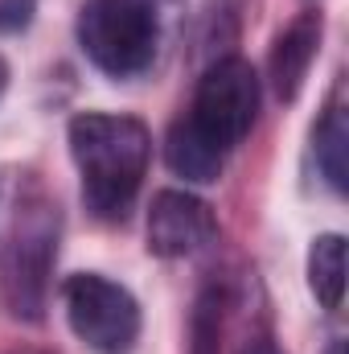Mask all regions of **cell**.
Wrapping results in <instances>:
<instances>
[{"label": "cell", "mask_w": 349, "mask_h": 354, "mask_svg": "<svg viewBox=\"0 0 349 354\" xmlns=\"http://www.w3.org/2000/svg\"><path fill=\"white\" fill-rule=\"evenodd\" d=\"M70 153L83 174V202L90 214L103 223L128 218L152 157L148 128L132 115L87 111L70 120Z\"/></svg>", "instance_id": "6da1fadb"}, {"label": "cell", "mask_w": 349, "mask_h": 354, "mask_svg": "<svg viewBox=\"0 0 349 354\" xmlns=\"http://www.w3.org/2000/svg\"><path fill=\"white\" fill-rule=\"evenodd\" d=\"M54 256H58V210L50 202L17 206L0 239V301L12 317L41 322Z\"/></svg>", "instance_id": "7a4b0ae2"}, {"label": "cell", "mask_w": 349, "mask_h": 354, "mask_svg": "<svg viewBox=\"0 0 349 354\" xmlns=\"http://www.w3.org/2000/svg\"><path fill=\"white\" fill-rule=\"evenodd\" d=\"M79 46L111 79H132L152 66L161 17L152 0H87L79 12Z\"/></svg>", "instance_id": "3957f363"}, {"label": "cell", "mask_w": 349, "mask_h": 354, "mask_svg": "<svg viewBox=\"0 0 349 354\" xmlns=\"http://www.w3.org/2000/svg\"><path fill=\"white\" fill-rule=\"evenodd\" d=\"M259 115V75L243 58H218L193 91L189 124L218 149L230 153Z\"/></svg>", "instance_id": "277c9868"}, {"label": "cell", "mask_w": 349, "mask_h": 354, "mask_svg": "<svg viewBox=\"0 0 349 354\" xmlns=\"http://www.w3.org/2000/svg\"><path fill=\"white\" fill-rule=\"evenodd\" d=\"M66 297V317L70 330L87 342L94 354H128L140 338V305L136 297L99 276V272H79L62 288Z\"/></svg>", "instance_id": "5b68a950"}, {"label": "cell", "mask_w": 349, "mask_h": 354, "mask_svg": "<svg viewBox=\"0 0 349 354\" xmlns=\"http://www.w3.org/2000/svg\"><path fill=\"white\" fill-rule=\"evenodd\" d=\"M218 239V218L210 202L185 194V189H161L148 210V248L161 260H185L197 256Z\"/></svg>", "instance_id": "8992f818"}, {"label": "cell", "mask_w": 349, "mask_h": 354, "mask_svg": "<svg viewBox=\"0 0 349 354\" xmlns=\"http://www.w3.org/2000/svg\"><path fill=\"white\" fill-rule=\"evenodd\" d=\"M321 12H300L279 37H275V50H271V87L279 99H296L304 79H308V66L321 50Z\"/></svg>", "instance_id": "52a82bcc"}, {"label": "cell", "mask_w": 349, "mask_h": 354, "mask_svg": "<svg viewBox=\"0 0 349 354\" xmlns=\"http://www.w3.org/2000/svg\"><path fill=\"white\" fill-rule=\"evenodd\" d=\"M165 157H169V169H173L177 177H185V181H218L222 161H226V153H218L185 115L169 128Z\"/></svg>", "instance_id": "ba28073f"}, {"label": "cell", "mask_w": 349, "mask_h": 354, "mask_svg": "<svg viewBox=\"0 0 349 354\" xmlns=\"http://www.w3.org/2000/svg\"><path fill=\"white\" fill-rule=\"evenodd\" d=\"M308 284L325 309H341L346 297V239L321 235L308 252Z\"/></svg>", "instance_id": "9c48e42d"}, {"label": "cell", "mask_w": 349, "mask_h": 354, "mask_svg": "<svg viewBox=\"0 0 349 354\" xmlns=\"http://www.w3.org/2000/svg\"><path fill=\"white\" fill-rule=\"evenodd\" d=\"M317 161L337 194L349 189V120L341 107H329L317 128Z\"/></svg>", "instance_id": "30bf717a"}, {"label": "cell", "mask_w": 349, "mask_h": 354, "mask_svg": "<svg viewBox=\"0 0 349 354\" xmlns=\"http://www.w3.org/2000/svg\"><path fill=\"white\" fill-rule=\"evenodd\" d=\"M33 12V0H0V29H21Z\"/></svg>", "instance_id": "8fae6325"}, {"label": "cell", "mask_w": 349, "mask_h": 354, "mask_svg": "<svg viewBox=\"0 0 349 354\" xmlns=\"http://www.w3.org/2000/svg\"><path fill=\"white\" fill-rule=\"evenodd\" d=\"M243 354H279V351H275V346H271V342H255V346H251V351H243Z\"/></svg>", "instance_id": "7c38bea8"}, {"label": "cell", "mask_w": 349, "mask_h": 354, "mask_svg": "<svg viewBox=\"0 0 349 354\" xmlns=\"http://www.w3.org/2000/svg\"><path fill=\"white\" fill-rule=\"evenodd\" d=\"M4 87H8V62L0 58V95H4Z\"/></svg>", "instance_id": "4fadbf2b"}, {"label": "cell", "mask_w": 349, "mask_h": 354, "mask_svg": "<svg viewBox=\"0 0 349 354\" xmlns=\"http://www.w3.org/2000/svg\"><path fill=\"white\" fill-rule=\"evenodd\" d=\"M329 354H346V342H333V346H329Z\"/></svg>", "instance_id": "5bb4252c"}, {"label": "cell", "mask_w": 349, "mask_h": 354, "mask_svg": "<svg viewBox=\"0 0 349 354\" xmlns=\"http://www.w3.org/2000/svg\"><path fill=\"white\" fill-rule=\"evenodd\" d=\"M17 354H37V351H17Z\"/></svg>", "instance_id": "9a60e30c"}]
</instances>
